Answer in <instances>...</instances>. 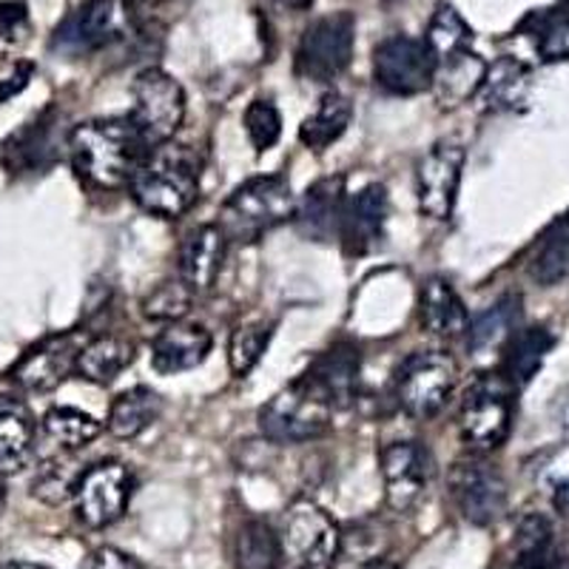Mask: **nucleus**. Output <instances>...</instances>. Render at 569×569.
<instances>
[{
	"mask_svg": "<svg viewBox=\"0 0 569 569\" xmlns=\"http://www.w3.org/2000/svg\"><path fill=\"white\" fill-rule=\"evenodd\" d=\"M242 123H246L248 140H251V146L259 154L273 149L279 142V134H282V117H279V109L271 100H253L246 109Z\"/></svg>",
	"mask_w": 569,
	"mask_h": 569,
	"instance_id": "obj_40",
	"label": "nucleus"
},
{
	"mask_svg": "<svg viewBox=\"0 0 569 569\" xmlns=\"http://www.w3.org/2000/svg\"><path fill=\"white\" fill-rule=\"evenodd\" d=\"M532 89V74L521 60L498 58L496 63L487 66L485 80L479 86V103L485 111H516L527 103Z\"/></svg>",
	"mask_w": 569,
	"mask_h": 569,
	"instance_id": "obj_24",
	"label": "nucleus"
},
{
	"mask_svg": "<svg viewBox=\"0 0 569 569\" xmlns=\"http://www.w3.org/2000/svg\"><path fill=\"white\" fill-rule=\"evenodd\" d=\"M532 277L541 284H556L569 277V211L543 237L541 251L532 262Z\"/></svg>",
	"mask_w": 569,
	"mask_h": 569,
	"instance_id": "obj_36",
	"label": "nucleus"
},
{
	"mask_svg": "<svg viewBox=\"0 0 569 569\" xmlns=\"http://www.w3.org/2000/svg\"><path fill=\"white\" fill-rule=\"evenodd\" d=\"M350 114H353V109H350V100L345 98L342 91H328L319 100L317 111L305 117L302 126H299V140L308 149L325 151L345 134V129L350 123Z\"/></svg>",
	"mask_w": 569,
	"mask_h": 569,
	"instance_id": "obj_31",
	"label": "nucleus"
},
{
	"mask_svg": "<svg viewBox=\"0 0 569 569\" xmlns=\"http://www.w3.org/2000/svg\"><path fill=\"white\" fill-rule=\"evenodd\" d=\"M100 430V421L83 410L52 408L40 421V441L52 450V456L78 453L98 439Z\"/></svg>",
	"mask_w": 569,
	"mask_h": 569,
	"instance_id": "obj_27",
	"label": "nucleus"
},
{
	"mask_svg": "<svg viewBox=\"0 0 569 569\" xmlns=\"http://www.w3.org/2000/svg\"><path fill=\"white\" fill-rule=\"evenodd\" d=\"M151 146L142 140L131 117L89 120L71 129L69 154L80 180L91 188L129 186Z\"/></svg>",
	"mask_w": 569,
	"mask_h": 569,
	"instance_id": "obj_1",
	"label": "nucleus"
},
{
	"mask_svg": "<svg viewBox=\"0 0 569 569\" xmlns=\"http://www.w3.org/2000/svg\"><path fill=\"white\" fill-rule=\"evenodd\" d=\"M131 472L120 461H100L83 470L74 490V510L86 527H109L123 516L131 498Z\"/></svg>",
	"mask_w": 569,
	"mask_h": 569,
	"instance_id": "obj_13",
	"label": "nucleus"
},
{
	"mask_svg": "<svg viewBox=\"0 0 569 569\" xmlns=\"http://www.w3.org/2000/svg\"><path fill=\"white\" fill-rule=\"evenodd\" d=\"M552 507H556L563 518H569V479H563L561 485L556 487V492H552Z\"/></svg>",
	"mask_w": 569,
	"mask_h": 569,
	"instance_id": "obj_45",
	"label": "nucleus"
},
{
	"mask_svg": "<svg viewBox=\"0 0 569 569\" xmlns=\"http://www.w3.org/2000/svg\"><path fill=\"white\" fill-rule=\"evenodd\" d=\"M518 305H521L518 297H505L472 319L470 328H467V345H470L472 353H487V350L498 348L512 337L518 322Z\"/></svg>",
	"mask_w": 569,
	"mask_h": 569,
	"instance_id": "obj_33",
	"label": "nucleus"
},
{
	"mask_svg": "<svg viewBox=\"0 0 569 569\" xmlns=\"http://www.w3.org/2000/svg\"><path fill=\"white\" fill-rule=\"evenodd\" d=\"M345 177H322L297 202L293 220L305 240L328 242L339 237L345 211Z\"/></svg>",
	"mask_w": 569,
	"mask_h": 569,
	"instance_id": "obj_19",
	"label": "nucleus"
},
{
	"mask_svg": "<svg viewBox=\"0 0 569 569\" xmlns=\"http://www.w3.org/2000/svg\"><path fill=\"white\" fill-rule=\"evenodd\" d=\"M293 211L297 200L284 177H253L240 188H233V194L222 206L217 228L226 233L228 242L248 246L282 222L293 220Z\"/></svg>",
	"mask_w": 569,
	"mask_h": 569,
	"instance_id": "obj_3",
	"label": "nucleus"
},
{
	"mask_svg": "<svg viewBox=\"0 0 569 569\" xmlns=\"http://www.w3.org/2000/svg\"><path fill=\"white\" fill-rule=\"evenodd\" d=\"M29 38V14L23 3L0 0V58L18 52Z\"/></svg>",
	"mask_w": 569,
	"mask_h": 569,
	"instance_id": "obj_41",
	"label": "nucleus"
},
{
	"mask_svg": "<svg viewBox=\"0 0 569 569\" xmlns=\"http://www.w3.org/2000/svg\"><path fill=\"white\" fill-rule=\"evenodd\" d=\"M228 240L217 226H200L188 233L180 248V279L194 293L211 291L226 262Z\"/></svg>",
	"mask_w": 569,
	"mask_h": 569,
	"instance_id": "obj_20",
	"label": "nucleus"
},
{
	"mask_svg": "<svg viewBox=\"0 0 569 569\" xmlns=\"http://www.w3.org/2000/svg\"><path fill=\"white\" fill-rule=\"evenodd\" d=\"M556 345V337L543 325H530L521 328L507 339V356H505V379L512 388H521L541 370L543 359Z\"/></svg>",
	"mask_w": 569,
	"mask_h": 569,
	"instance_id": "obj_28",
	"label": "nucleus"
},
{
	"mask_svg": "<svg viewBox=\"0 0 569 569\" xmlns=\"http://www.w3.org/2000/svg\"><path fill=\"white\" fill-rule=\"evenodd\" d=\"M34 453V421L29 408L9 393H0V476H12Z\"/></svg>",
	"mask_w": 569,
	"mask_h": 569,
	"instance_id": "obj_23",
	"label": "nucleus"
},
{
	"mask_svg": "<svg viewBox=\"0 0 569 569\" xmlns=\"http://www.w3.org/2000/svg\"><path fill=\"white\" fill-rule=\"evenodd\" d=\"M333 410L328 396L308 376H299L259 410V430L273 445H302L328 430Z\"/></svg>",
	"mask_w": 569,
	"mask_h": 569,
	"instance_id": "obj_4",
	"label": "nucleus"
},
{
	"mask_svg": "<svg viewBox=\"0 0 569 569\" xmlns=\"http://www.w3.org/2000/svg\"><path fill=\"white\" fill-rule=\"evenodd\" d=\"M459 382V365L445 350H416L401 362L393 393L399 408L413 419L441 413Z\"/></svg>",
	"mask_w": 569,
	"mask_h": 569,
	"instance_id": "obj_5",
	"label": "nucleus"
},
{
	"mask_svg": "<svg viewBox=\"0 0 569 569\" xmlns=\"http://www.w3.org/2000/svg\"><path fill=\"white\" fill-rule=\"evenodd\" d=\"M29 78H32V63H20L18 69H14L12 78H7L0 83V103H7L9 98H14V94H20V91L27 89Z\"/></svg>",
	"mask_w": 569,
	"mask_h": 569,
	"instance_id": "obj_44",
	"label": "nucleus"
},
{
	"mask_svg": "<svg viewBox=\"0 0 569 569\" xmlns=\"http://www.w3.org/2000/svg\"><path fill=\"white\" fill-rule=\"evenodd\" d=\"M191 299H194V291L182 279H169V282L157 284L154 291L142 299V317L166 325L180 322L191 311Z\"/></svg>",
	"mask_w": 569,
	"mask_h": 569,
	"instance_id": "obj_38",
	"label": "nucleus"
},
{
	"mask_svg": "<svg viewBox=\"0 0 569 569\" xmlns=\"http://www.w3.org/2000/svg\"><path fill=\"white\" fill-rule=\"evenodd\" d=\"M54 109L43 111L34 123L23 126L3 146V162L9 171H40L58 157L54 142Z\"/></svg>",
	"mask_w": 569,
	"mask_h": 569,
	"instance_id": "obj_26",
	"label": "nucleus"
},
{
	"mask_svg": "<svg viewBox=\"0 0 569 569\" xmlns=\"http://www.w3.org/2000/svg\"><path fill=\"white\" fill-rule=\"evenodd\" d=\"M83 345L78 342V333H58L49 337L29 350L12 370V379L20 388L34 390V393H46L54 390L66 376L78 365V353Z\"/></svg>",
	"mask_w": 569,
	"mask_h": 569,
	"instance_id": "obj_17",
	"label": "nucleus"
},
{
	"mask_svg": "<svg viewBox=\"0 0 569 569\" xmlns=\"http://www.w3.org/2000/svg\"><path fill=\"white\" fill-rule=\"evenodd\" d=\"M512 427V385L501 376H481L467 390L459 430L472 450H496L507 441Z\"/></svg>",
	"mask_w": 569,
	"mask_h": 569,
	"instance_id": "obj_9",
	"label": "nucleus"
},
{
	"mask_svg": "<svg viewBox=\"0 0 569 569\" xmlns=\"http://www.w3.org/2000/svg\"><path fill=\"white\" fill-rule=\"evenodd\" d=\"M282 556L291 569H333L342 552V532L325 507L297 498L284 512Z\"/></svg>",
	"mask_w": 569,
	"mask_h": 569,
	"instance_id": "obj_6",
	"label": "nucleus"
},
{
	"mask_svg": "<svg viewBox=\"0 0 569 569\" xmlns=\"http://www.w3.org/2000/svg\"><path fill=\"white\" fill-rule=\"evenodd\" d=\"M385 498L393 512H410L433 479V459L419 441H393L379 453Z\"/></svg>",
	"mask_w": 569,
	"mask_h": 569,
	"instance_id": "obj_15",
	"label": "nucleus"
},
{
	"mask_svg": "<svg viewBox=\"0 0 569 569\" xmlns=\"http://www.w3.org/2000/svg\"><path fill=\"white\" fill-rule=\"evenodd\" d=\"M268 339H271V328L262 322L233 328L231 339H228V365H231V373L240 376V379L251 373L259 359H262V353H266Z\"/></svg>",
	"mask_w": 569,
	"mask_h": 569,
	"instance_id": "obj_37",
	"label": "nucleus"
},
{
	"mask_svg": "<svg viewBox=\"0 0 569 569\" xmlns=\"http://www.w3.org/2000/svg\"><path fill=\"white\" fill-rule=\"evenodd\" d=\"M450 496L461 516L476 527L496 525L507 510V485L501 472L481 459L456 461L450 470Z\"/></svg>",
	"mask_w": 569,
	"mask_h": 569,
	"instance_id": "obj_14",
	"label": "nucleus"
},
{
	"mask_svg": "<svg viewBox=\"0 0 569 569\" xmlns=\"http://www.w3.org/2000/svg\"><path fill=\"white\" fill-rule=\"evenodd\" d=\"M162 413V399L146 385L123 390L111 401L109 408V430L117 439H137L146 433Z\"/></svg>",
	"mask_w": 569,
	"mask_h": 569,
	"instance_id": "obj_29",
	"label": "nucleus"
},
{
	"mask_svg": "<svg viewBox=\"0 0 569 569\" xmlns=\"http://www.w3.org/2000/svg\"><path fill=\"white\" fill-rule=\"evenodd\" d=\"M134 342L123 333H98L80 348L74 373L91 385H111L134 362Z\"/></svg>",
	"mask_w": 569,
	"mask_h": 569,
	"instance_id": "obj_25",
	"label": "nucleus"
},
{
	"mask_svg": "<svg viewBox=\"0 0 569 569\" xmlns=\"http://www.w3.org/2000/svg\"><path fill=\"white\" fill-rule=\"evenodd\" d=\"M356 20L350 12H333L317 18L302 32L297 49V71L305 80L328 83L337 80L353 60Z\"/></svg>",
	"mask_w": 569,
	"mask_h": 569,
	"instance_id": "obj_10",
	"label": "nucleus"
},
{
	"mask_svg": "<svg viewBox=\"0 0 569 569\" xmlns=\"http://www.w3.org/2000/svg\"><path fill=\"white\" fill-rule=\"evenodd\" d=\"M282 7H291V9H308L313 0H279Z\"/></svg>",
	"mask_w": 569,
	"mask_h": 569,
	"instance_id": "obj_47",
	"label": "nucleus"
},
{
	"mask_svg": "<svg viewBox=\"0 0 569 569\" xmlns=\"http://www.w3.org/2000/svg\"><path fill=\"white\" fill-rule=\"evenodd\" d=\"M305 376L328 396L333 408H348L359 385V350L350 342H337L319 356Z\"/></svg>",
	"mask_w": 569,
	"mask_h": 569,
	"instance_id": "obj_21",
	"label": "nucleus"
},
{
	"mask_svg": "<svg viewBox=\"0 0 569 569\" xmlns=\"http://www.w3.org/2000/svg\"><path fill=\"white\" fill-rule=\"evenodd\" d=\"M465 146L453 140L436 142L416 166V200L427 220L445 222L453 217L459 200L461 171H465Z\"/></svg>",
	"mask_w": 569,
	"mask_h": 569,
	"instance_id": "obj_12",
	"label": "nucleus"
},
{
	"mask_svg": "<svg viewBox=\"0 0 569 569\" xmlns=\"http://www.w3.org/2000/svg\"><path fill=\"white\" fill-rule=\"evenodd\" d=\"M83 569H140V563L126 552L114 550V547H100V550L91 552Z\"/></svg>",
	"mask_w": 569,
	"mask_h": 569,
	"instance_id": "obj_43",
	"label": "nucleus"
},
{
	"mask_svg": "<svg viewBox=\"0 0 569 569\" xmlns=\"http://www.w3.org/2000/svg\"><path fill=\"white\" fill-rule=\"evenodd\" d=\"M71 456L74 453H60L49 456L43 461V467H40L32 481L34 498L46 501V505H63L66 498L74 496L80 476H83V467L71 459Z\"/></svg>",
	"mask_w": 569,
	"mask_h": 569,
	"instance_id": "obj_35",
	"label": "nucleus"
},
{
	"mask_svg": "<svg viewBox=\"0 0 569 569\" xmlns=\"http://www.w3.org/2000/svg\"><path fill=\"white\" fill-rule=\"evenodd\" d=\"M388 222V188L382 182H370L359 194L345 200L339 240L348 257H365L373 251L385 237Z\"/></svg>",
	"mask_w": 569,
	"mask_h": 569,
	"instance_id": "obj_16",
	"label": "nucleus"
},
{
	"mask_svg": "<svg viewBox=\"0 0 569 569\" xmlns=\"http://www.w3.org/2000/svg\"><path fill=\"white\" fill-rule=\"evenodd\" d=\"M282 541L262 518H248L233 536L237 569H282Z\"/></svg>",
	"mask_w": 569,
	"mask_h": 569,
	"instance_id": "obj_30",
	"label": "nucleus"
},
{
	"mask_svg": "<svg viewBox=\"0 0 569 569\" xmlns=\"http://www.w3.org/2000/svg\"><path fill=\"white\" fill-rule=\"evenodd\" d=\"M211 333L200 322H169L151 342V368L162 376L200 368L211 353Z\"/></svg>",
	"mask_w": 569,
	"mask_h": 569,
	"instance_id": "obj_18",
	"label": "nucleus"
},
{
	"mask_svg": "<svg viewBox=\"0 0 569 569\" xmlns=\"http://www.w3.org/2000/svg\"><path fill=\"white\" fill-rule=\"evenodd\" d=\"M0 505H3V479H0Z\"/></svg>",
	"mask_w": 569,
	"mask_h": 569,
	"instance_id": "obj_49",
	"label": "nucleus"
},
{
	"mask_svg": "<svg viewBox=\"0 0 569 569\" xmlns=\"http://www.w3.org/2000/svg\"><path fill=\"white\" fill-rule=\"evenodd\" d=\"M359 569H399L393 561H388V558H373V561H365Z\"/></svg>",
	"mask_w": 569,
	"mask_h": 569,
	"instance_id": "obj_46",
	"label": "nucleus"
},
{
	"mask_svg": "<svg viewBox=\"0 0 569 569\" xmlns=\"http://www.w3.org/2000/svg\"><path fill=\"white\" fill-rule=\"evenodd\" d=\"M552 547V527L543 516H527L518 525L516 536V552H518V569H541L550 558Z\"/></svg>",
	"mask_w": 569,
	"mask_h": 569,
	"instance_id": "obj_39",
	"label": "nucleus"
},
{
	"mask_svg": "<svg viewBox=\"0 0 569 569\" xmlns=\"http://www.w3.org/2000/svg\"><path fill=\"white\" fill-rule=\"evenodd\" d=\"M129 194L142 211L177 220L200 197V160L180 142L151 146L129 180Z\"/></svg>",
	"mask_w": 569,
	"mask_h": 569,
	"instance_id": "obj_2",
	"label": "nucleus"
},
{
	"mask_svg": "<svg viewBox=\"0 0 569 569\" xmlns=\"http://www.w3.org/2000/svg\"><path fill=\"white\" fill-rule=\"evenodd\" d=\"M425 43L433 52L436 63H445V60L470 49L472 29L467 27V20L450 3H439L430 23H427Z\"/></svg>",
	"mask_w": 569,
	"mask_h": 569,
	"instance_id": "obj_34",
	"label": "nucleus"
},
{
	"mask_svg": "<svg viewBox=\"0 0 569 569\" xmlns=\"http://www.w3.org/2000/svg\"><path fill=\"white\" fill-rule=\"evenodd\" d=\"M436 58L425 40L410 34H390L373 52V78L390 94H421L433 89Z\"/></svg>",
	"mask_w": 569,
	"mask_h": 569,
	"instance_id": "obj_11",
	"label": "nucleus"
},
{
	"mask_svg": "<svg viewBox=\"0 0 569 569\" xmlns=\"http://www.w3.org/2000/svg\"><path fill=\"white\" fill-rule=\"evenodd\" d=\"M137 29V14L131 0H86L58 27L52 49L69 58L91 54L98 49L129 38Z\"/></svg>",
	"mask_w": 569,
	"mask_h": 569,
	"instance_id": "obj_7",
	"label": "nucleus"
},
{
	"mask_svg": "<svg viewBox=\"0 0 569 569\" xmlns=\"http://www.w3.org/2000/svg\"><path fill=\"white\" fill-rule=\"evenodd\" d=\"M7 569H46V567H40V563H29V561H14L9 563Z\"/></svg>",
	"mask_w": 569,
	"mask_h": 569,
	"instance_id": "obj_48",
	"label": "nucleus"
},
{
	"mask_svg": "<svg viewBox=\"0 0 569 569\" xmlns=\"http://www.w3.org/2000/svg\"><path fill=\"white\" fill-rule=\"evenodd\" d=\"M131 123L149 146L169 142L186 117V91L162 69H142L131 83Z\"/></svg>",
	"mask_w": 569,
	"mask_h": 569,
	"instance_id": "obj_8",
	"label": "nucleus"
},
{
	"mask_svg": "<svg viewBox=\"0 0 569 569\" xmlns=\"http://www.w3.org/2000/svg\"><path fill=\"white\" fill-rule=\"evenodd\" d=\"M487 63L479 58V54H472L470 49L456 58L445 60V63L436 66V78L433 86L439 89V98L445 103L456 106L470 100L476 91H479L481 80H485Z\"/></svg>",
	"mask_w": 569,
	"mask_h": 569,
	"instance_id": "obj_32",
	"label": "nucleus"
},
{
	"mask_svg": "<svg viewBox=\"0 0 569 569\" xmlns=\"http://www.w3.org/2000/svg\"><path fill=\"white\" fill-rule=\"evenodd\" d=\"M419 313H421V325H425V330H430L433 337L439 339L467 337L470 317H467V308L465 302H461V297L456 293V288L447 282V279L441 277L427 279L425 288H421Z\"/></svg>",
	"mask_w": 569,
	"mask_h": 569,
	"instance_id": "obj_22",
	"label": "nucleus"
},
{
	"mask_svg": "<svg viewBox=\"0 0 569 569\" xmlns=\"http://www.w3.org/2000/svg\"><path fill=\"white\" fill-rule=\"evenodd\" d=\"M538 54L547 63H561L569 60V14L547 23V29L538 38Z\"/></svg>",
	"mask_w": 569,
	"mask_h": 569,
	"instance_id": "obj_42",
	"label": "nucleus"
}]
</instances>
